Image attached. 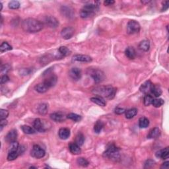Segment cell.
<instances>
[{
  "mask_svg": "<svg viewBox=\"0 0 169 169\" xmlns=\"http://www.w3.org/2000/svg\"><path fill=\"white\" fill-rule=\"evenodd\" d=\"M43 23L33 18H28L23 21L22 28L25 31L30 33H34L40 31L43 29Z\"/></svg>",
  "mask_w": 169,
  "mask_h": 169,
  "instance_id": "obj_1",
  "label": "cell"
},
{
  "mask_svg": "<svg viewBox=\"0 0 169 169\" xmlns=\"http://www.w3.org/2000/svg\"><path fill=\"white\" fill-rule=\"evenodd\" d=\"M92 92L100 96L103 98L107 99H113L116 93V89L112 87V85H106V86H101L95 87L92 90Z\"/></svg>",
  "mask_w": 169,
  "mask_h": 169,
  "instance_id": "obj_2",
  "label": "cell"
},
{
  "mask_svg": "<svg viewBox=\"0 0 169 169\" xmlns=\"http://www.w3.org/2000/svg\"><path fill=\"white\" fill-rule=\"evenodd\" d=\"M99 10V5L95 3H89L83 6L80 12L81 17L83 18H90L95 15L96 11Z\"/></svg>",
  "mask_w": 169,
  "mask_h": 169,
  "instance_id": "obj_3",
  "label": "cell"
},
{
  "mask_svg": "<svg viewBox=\"0 0 169 169\" xmlns=\"http://www.w3.org/2000/svg\"><path fill=\"white\" fill-rule=\"evenodd\" d=\"M103 157L109 159L112 161H118L120 159V149L116 147L114 145H110L107 148V149L104 152Z\"/></svg>",
  "mask_w": 169,
  "mask_h": 169,
  "instance_id": "obj_4",
  "label": "cell"
},
{
  "mask_svg": "<svg viewBox=\"0 0 169 169\" xmlns=\"http://www.w3.org/2000/svg\"><path fill=\"white\" fill-rule=\"evenodd\" d=\"M89 75L96 83H100L104 81L106 78L105 74L103 71L99 69H92L89 70Z\"/></svg>",
  "mask_w": 169,
  "mask_h": 169,
  "instance_id": "obj_5",
  "label": "cell"
},
{
  "mask_svg": "<svg viewBox=\"0 0 169 169\" xmlns=\"http://www.w3.org/2000/svg\"><path fill=\"white\" fill-rule=\"evenodd\" d=\"M141 26L138 21L134 20L129 21L127 25V33L129 34H137L140 31Z\"/></svg>",
  "mask_w": 169,
  "mask_h": 169,
  "instance_id": "obj_6",
  "label": "cell"
},
{
  "mask_svg": "<svg viewBox=\"0 0 169 169\" xmlns=\"http://www.w3.org/2000/svg\"><path fill=\"white\" fill-rule=\"evenodd\" d=\"M31 155L34 158L42 159L45 156L46 152L38 145H34L31 151Z\"/></svg>",
  "mask_w": 169,
  "mask_h": 169,
  "instance_id": "obj_7",
  "label": "cell"
},
{
  "mask_svg": "<svg viewBox=\"0 0 169 169\" xmlns=\"http://www.w3.org/2000/svg\"><path fill=\"white\" fill-rule=\"evenodd\" d=\"M33 126L36 131H38V132L40 133L45 132V131L48 129L47 128L48 126H46L45 122H44L43 120H42L40 118H36L34 120Z\"/></svg>",
  "mask_w": 169,
  "mask_h": 169,
  "instance_id": "obj_8",
  "label": "cell"
},
{
  "mask_svg": "<svg viewBox=\"0 0 169 169\" xmlns=\"http://www.w3.org/2000/svg\"><path fill=\"white\" fill-rule=\"evenodd\" d=\"M75 34V29L71 27L64 28L61 31V36L65 40H69Z\"/></svg>",
  "mask_w": 169,
  "mask_h": 169,
  "instance_id": "obj_9",
  "label": "cell"
},
{
  "mask_svg": "<svg viewBox=\"0 0 169 169\" xmlns=\"http://www.w3.org/2000/svg\"><path fill=\"white\" fill-rule=\"evenodd\" d=\"M69 75L71 79L75 81H77L80 80L81 78V70L78 68H71L69 71Z\"/></svg>",
  "mask_w": 169,
  "mask_h": 169,
  "instance_id": "obj_10",
  "label": "cell"
},
{
  "mask_svg": "<svg viewBox=\"0 0 169 169\" xmlns=\"http://www.w3.org/2000/svg\"><path fill=\"white\" fill-rule=\"evenodd\" d=\"M50 118L53 121L55 122H64L68 118L67 116L62 112H56L52 113L50 116Z\"/></svg>",
  "mask_w": 169,
  "mask_h": 169,
  "instance_id": "obj_11",
  "label": "cell"
},
{
  "mask_svg": "<svg viewBox=\"0 0 169 169\" xmlns=\"http://www.w3.org/2000/svg\"><path fill=\"white\" fill-rule=\"evenodd\" d=\"M44 23L50 28H56L59 25L58 20L52 15L46 16L44 18Z\"/></svg>",
  "mask_w": 169,
  "mask_h": 169,
  "instance_id": "obj_12",
  "label": "cell"
},
{
  "mask_svg": "<svg viewBox=\"0 0 169 169\" xmlns=\"http://www.w3.org/2000/svg\"><path fill=\"white\" fill-rule=\"evenodd\" d=\"M57 81V77L56 75H54V74H51V75L48 74V77L45 79L43 82L48 87L51 88V87H54V85L56 84Z\"/></svg>",
  "mask_w": 169,
  "mask_h": 169,
  "instance_id": "obj_13",
  "label": "cell"
},
{
  "mask_svg": "<svg viewBox=\"0 0 169 169\" xmlns=\"http://www.w3.org/2000/svg\"><path fill=\"white\" fill-rule=\"evenodd\" d=\"M73 60L75 62H84V63H89L92 61V59L91 56L87 55L77 54L73 56Z\"/></svg>",
  "mask_w": 169,
  "mask_h": 169,
  "instance_id": "obj_14",
  "label": "cell"
},
{
  "mask_svg": "<svg viewBox=\"0 0 169 169\" xmlns=\"http://www.w3.org/2000/svg\"><path fill=\"white\" fill-rule=\"evenodd\" d=\"M17 131L16 129H13L10 130L7 134L5 136V140L7 142L9 143H11L13 142H15L17 140Z\"/></svg>",
  "mask_w": 169,
  "mask_h": 169,
  "instance_id": "obj_15",
  "label": "cell"
},
{
  "mask_svg": "<svg viewBox=\"0 0 169 169\" xmlns=\"http://www.w3.org/2000/svg\"><path fill=\"white\" fill-rule=\"evenodd\" d=\"M24 147L23 146H21L19 147V150L18 151H12V152H8V160L9 161H12L15 160L17 157L20 155L21 154H22L24 152Z\"/></svg>",
  "mask_w": 169,
  "mask_h": 169,
  "instance_id": "obj_16",
  "label": "cell"
},
{
  "mask_svg": "<svg viewBox=\"0 0 169 169\" xmlns=\"http://www.w3.org/2000/svg\"><path fill=\"white\" fill-rule=\"evenodd\" d=\"M153 85V84L150 81H145L141 85L140 88V91L144 94H149V92H151Z\"/></svg>",
  "mask_w": 169,
  "mask_h": 169,
  "instance_id": "obj_17",
  "label": "cell"
},
{
  "mask_svg": "<svg viewBox=\"0 0 169 169\" xmlns=\"http://www.w3.org/2000/svg\"><path fill=\"white\" fill-rule=\"evenodd\" d=\"M155 156L157 158L162 159H168L169 157V148L167 147L163 149L159 150V151L156 153Z\"/></svg>",
  "mask_w": 169,
  "mask_h": 169,
  "instance_id": "obj_18",
  "label": "cell"
},
{
  "mask_svg": "<svg viewBox=\"0 0 169 169\" xmlns=\"http://www.w3.org/2000/svg\"><path fill=\"white\" fill-rule=\"evenodd\" d=\"M69 149L73 155H79L81 153L80 146L76 143L71 142L69 145Z\"/></svg>",
  "mask_w": 169,
  "mask_h": 169,
  "instance_id": "obj_19",
  "label": "cell"
},
{
  "mask_svg": "<svg viewBox=\"0 0 169 169\" xmlns=\"http://www.w3.org/2000/svg\"><path fill=\"white\" fill-rule=\"evenodd\" d=\"M70 130L69 129L66 128H63L60 129L58 131V135L59 138L61 139V140H66L67 139H68L69 136H70Z\"/></svg>",
  "mask_w": 169,
  "mask_h": 169,
  "instance_id": "obj_20",
  "label": "cell"
},
{
  "mask_svg": "<svg viewBox=\"0 0 169 169\" xmlns=\"http://www.w3.org/2000/svg\"><path fill=\"white\" fill-rule=\"evenodd\" d=\"M126 56L129 60H134L136 57V52L135 49L131 46H129L125 50Z\"/></svg>",
  "mask_w": 169,
  "mask_h": 169,
  "instance_id": "obj_21",
  "label": "cell"
},
{
  "mask_svg": "<svg viewBox=\"0 0 169 169\" xmlns=\"http://www.w3.org/2000/svg\"><path fill=\"white\" fill-rule=\"evenodd\" d=\"M161 135V130L158 128H154L149 131L147 135V138L157 139Z\"/></svg>",
  "mask_w": 169,
  "mask_h": 169,
  "instance_id": "obj_22",
  "label": "cell"
},
{
  "mask_svg": "<svg viewBox=\"0 0 169 169\" xmlns=\"http://www.w3.org/2000/svg\"><path fill=\"white\" fill-rule=\"evenodd\" d=\"M50 88L46 85L44 83H40L37 84L35 87H34V89L36 92H39V93H44V92H47Z\"/></svg>",
  "mask_w": 169,
  "mask_h": 169,
  "instance_id": "obj_23",
  "label": "cell"
},
{
  "mask_svg": "<svg viewBox=\"0 0 169 169\" xmlns=\"http://www.w3.org/2000/svg\"><path fill=\"white\" fill-rule=\"evenodd\" d=\"M91 101L92 103L96 104V105L101 106H105L106 105V103L104 98L100 96H93L91 98Z\"/></svg>",
  "mask_w": 169,
  "mask_h": 169,
  "instance_id": "obj_24",
  "label": "cell"
},
{
  "mask_svg": "<svg viewBox=\"0 0 169 169\" xmlns=\"http://www.w3.org/2000/svg\"><path fill=\"white\" fill-rule=\"evenodd\" d=\"M138 114V109L137 108H131L128 110H126L125 114H126V118L127 119H131L133 117H135Z\"/></svg>",
  "mask_w": 169,
  "mask_h": 169,
  "instance_id": "obj_25",
  "label": "cell"
},
{
  "mask_svg": "<svg viewBox=\"0 0 169 169\" xmlns=\"http://www.w3.org/2000/svg\"><path fill=\"white\" fill-rule=\"evenodd\" d=\"M151 93L153 94L155 97L160 96L162 94V90L161 87L159 85H153L151 90Z\"/></svg>",
  "mask_w": 169,
  "mask_h": 169,
  "instance_id": "obj_26",
  "label": "cell"
},
{
  "mask_svg": "<svg viewBox=\"0 0 169 169\" xmlns=\"http://www.w3.org/2000/svg\"><path fill=\"white\" fill-rule=\"evenodd\" d=\"M48 112V105L46 103L40 104L38 106V112L40 115H45Z\"/></svg>",
  "mask_w": 169,
  "mask_h": 169,
  "instance_id": "obj_27",
  "label": "cell"
},
{
  "mask_svg": "<svg viewBox=\"0 0 169 169\" xmlns=\"http://www.w3.org/2000/svg\"><path fill=\"white\" fill-rule=\"evenodd\" d=\"M149 125V120L147 118L142 117L139 120V127L140 128H146Z\"/></svg>",
  "mask_w": 169,
  "mask_h": 169,
  "instance_id": "obj_28",
  "label": "cell"
},
{
  "mask_svg": "<svg viewBox=\"0 0 169 169\" xmlns=\"http://www.w3.org/2000/svg\"><path fill=\"white\" fill-rule=\"evenodd\" d=\"M139 48H140V49L141 50L144 51V52H147V51L149 50L150 48L149 42L147 40L142 41L140 43V44H139Z\"/></svg>",
  "mask_w": 169,
  "mask_h": 169,
  "instance_id": "obj_29",
  "label": "cell"
},
{
  "mask_svg": "<svg viewBox=\"0 0 169 169\" xmlns=\"http://www.w3.org/2000/svg\"><path fill=\"white\" fill-rule=\"evenodd\" d=\"M58 52L62 57L68 56L71 54V51L66 46H61V47H60L58 49Z\"/></svg>",
  "mask_w": 169,
  "mask_h": 169,
  "instance_id": "obj_30",
  "label": "cell"
},
{
  "mask_svg": "<svg viewBox=\"0 0 169 169\" xmlns=\"http://www.w3.org/2000/svg\"><path fill=\"white\" fill-rule=\"evenodd\" d=\"M21 129L23 132L26 134H34L36 131L35 129L29 126H27V125H24V126H21Z\"/></svg>",
  "mask_w": 169,
  "mask_h": 169,
  "instance_id": "obj_31",
  "label": "cell"
},
{
  "mask_svg": "<svg viewBox=\"0 0 169 169\" xmlns=\"http://www.w3.org/2000/svg\"><path fill=\"white\" fill-rule=\"evenodd\" d=\"M104 127V123L101 120H98L94 126V131L96 133H101Z\"/></svg>",
  "mask_w": 169,
  "mask_h": 169,
  "instance_id": "obj_32",
  "label": "cell"
},
{
  "mask_svg": "<svg viewBox=\"0 0 169 169\" xmlns=\"http://www.w3.org/2000/svg\"><path fill=\"white\" fill-rule=\"evenodd\" d=\"M85 142V136L83 135L82 133H79L75 137V143H77V145L79 146H81L83 145V143Z\"/></svg>",
  "mask_w": 169,
  "mask_h": 169,
  "instance_id": "obj_33",
  "label": "cell"
},
{
  "mask_svg": "<svg viewBox=\"0 0 169 169\" xmlns=\"http://www.w3.org/2000/svg\"><path fill=\"white\" fill-rule=\"evenodd\" d=\"M67 118L76 122H80L82 120V117L80 115L75 114V113H69V114L67 115Z\"/></svg>",
  "mask_w": 169,
  "mask_h": 169,
  "instance_id": "obj_34",
  "label": "cell"
},
{
  "mask_svg": "<svg viewBox=\"0 0 169 169\" xmlns=\"http://www.w3.org/2000/svg\"><path fill=\"white\" fill-rule=\"evenodd\" d=\"M12 50V46H11L8 42H3L0 46V51L1 52H7V51H9Z\"/></svg>",
  "mask_w": 169,
  "mask_h": 169,
  "instance_id": "obj_35",
  "label": "cell"
},
{
  "mask_svg": "<svg viewBox=\"0 0 169 169\" xmlns=\"http://www.w3.org/2000/svg\"><path fill=\"white\" fill-rule=\"evenodd\" d=\"M19 143H18L17 141L13 142L10 143V147L9 148L8 152H12V151H18L19 150Z\"/></svg>",
  "mask_w": 169,
  "mask_h": 169,
  "instance_id": "obj_36",
  "label": "cell"
},
{
  "mask_svg": "<svg viewBox=\"0 0 169 169\" xmlns=\"http://www.w3.org/2000/svg\"><path fill=\"white\" fill-rule=\"evenodd\" d=\"M153 97L150 94H146L144 96V99H143V103H144L145 106H149L151 105L152 102L153 101Z\"/></svg>",
  "mask_w": 169,
  "mask_h": 169,
  "instance_id": "obj_37",
  "label": "cell"
},
{
  "mask_svg": "<svg viewBox=\"0 0 169 169\" xmlns=\"http://www.w3.org/2000/svg\"><path fill=\"white\" fill-rule=\"evenodd\" d=\"M77 163L79 165L83 166V167H87V166L89 165V161H88L86 159L83 158V157H79L77 159Z\"/></svg>",
  "mask_w": 169,
  "mask_h": 169,
  "instance_id": "obj_38",
  "label": "cell"
},
{
  "mask_svg": "<svg viewBox=\"0 0 169 169\" xmlns=\"http://www.w3.org/2000/svg\"><path fill=\"white\" fill-rule=\"evenodd\" d=\"M62 12L63 13V14H66V13H67L66 17H73V10H71L70 8H68V7H62Z\"/></svg>",
  "mask_w": 169,
  "mask_h": 169,
  "instance_id": "obj_39",
  "label": "cell"
},
{
  "mask_svg": "<svg viewBox=\"0 0 169 169\" xmlns=\"http://www.w3.org/2000/svg\"><path fill=\"white\" fill-rule=\"evenodd\" d=\"M164 103H165V102H164L163 99H153L151 105H153V106H155V108H159V107H161V106H163L164 105Z\"/></svg>",
  "mask_w": 169,
  "mask_h": 169,
  "instance_id": "obj_40",
  "label": "cell"
},
{
  "mask_svg": "<svg viewBox=\"0 0 169 169\" xmlns=\"http://www.w3.org/2000/svg\"><path fill=\"white\" fill-rule=\"evenodd\" d=\"M8 7L11 9H17L20 8V3L18 1H11L9 3Z\"/></svg>",
  "mask_w": 169,
  "mask_h": 169,
  "instance_id": "obj_41",
  "label": "cell"
},
{
  "mask_svg": "<svg viewBox=\"0 0 169 169\" xmlns=\"http://www.w3.org/2000/svg\"><path fill=\"white\" fill-rule=\"evenodd\" d=\"M11 67L9 64H4L1 66V73L4 75H6V73L11 70Z\"/></svg>",
  "mask_w": 169,
  "mask_h": 169,
  "instance_id": "obj_42",
  "label": "cell"
},
{
  "mask_svg": "<svg viewBox=\"0 0 169 169\" xmlns=\"http://www.w3.org/2000/svg\"><path fill=\"white\" fill-rule=\"evenodd\" d=\"M9 116V112L7 110L1 109L0 110V118L1 120L6 119Z\"/></svg>",
  "mask_w": 169,
  "mask_h": 169,
  "instance_id": "obj_43",
  "label": "cell"
},
{
  "mask_svg": "<svg viewBox=\"0 0 169 169\" xmlns=\"http://www.w3.org/2000/svg\"><path fill=\"white\" fill-rule=\"evenodd\" d=\"M9 81V77L7 75H3L1 77V79H0V83L1 85L5 84L7 82H8Z\"/></svg>",
  "mask_w": 169,
  "mask_h": 169,
  "instance_id": "obj_44",
  "label": "cell"
},
{
  "mask_svg": "<svg viewBox=\"0 0 169 169\" xmlns=\"http://www.w3.org/2000/svg\"><path fill=\"white\" fill-rule=\"evenodd\" d=\"M126 112V110L124 108H119L118 107L115 109V113L118 115H121L122 114H124Z\"/></svg>",
  "mask_w": 169,
  "mask_h": 169,
  "instance_id": "obj_45",
  "label": "cell"
},
{
  "mask_svg": "<svg viewBox=\"0 0 169 169\" xmlns=\"http://www.w3.org/2000/svg\"><path fill=\"white\" fill-rule=\"evenodd\" d=\"M7 124H8V121H7L6 119L0 120V128H1V131L2 130V129L3 128V127L7 126Z\"/></svg>",
  "mask_w": 169,
  "mask_h": 169,
  "instance_id": "obj_46",
  "label": "cell"
},
{
  "mask_svg": "<svg viewBox=\"0 0 169 169\" xmlns=\"http://www.w3.org/2000/svg\"><path fill=\"white\" fill-rule=\"evenodd\" d=\"M168 4H169V2L168 1L164 2L163 5V8H162L161 11H165L166 10H167V9H168Z\"/></svg>",
  "mask_w": 169,
  "mask_h": 169,
  "instance_id": "obj_47",
  "label": "cell"
},
{
  "mask_svg": "<svg viewBox=\"0 0 169 169\" xmlns=\"http://www.w3.org/2000/svg\"><path fill=\"white\" fill-rule=\"evenodd\" d=\"M153 164H155V162L153 160H151V159H149V160L147 161L146 163H145V167L149 168L150 166L153 165Z\"/></svg>",
  "mask_w": 169,
  "mask_h": 169,
  "instance_id": "obj_48",
  "label": "cell"
},
{
  "mask_svg": "<svg viewBox=\"0 0 169 169\" xmlns=\"http://www.w3.org/2000/svg\"><path fill=\"white\" fill-rule=\"evenodd\" d=\"M114 3V1H112V0H106V1H104V5L105 6H109L112 5Z\"/></svg>",
  "mask_w": 169,
  "mask_h": 169,
  "instance_id": "obj_49",
  "label": "cell"
},
{
  "mask_svg": "<svg viewBox=\"0 0 169 169\" xmlns=\"http://www.w3.org/2000/svg\"><path fill=\"white\" fill-rule=\"evenodd\" d=\"M161 168H164V169H168L169 168V162L168 161H166L165 162L162 166H161Z\"/></svg>",
  "mask_w": 169,
  "mask_h": 169,
  "instance_id": "obj_50",
  "label": "cell"
},
{
  "mask_svg": "<svg viewBox=\"0 0 169 169\" xmlns=\"http://www.w3.org/2000/svg\"><path fill=\"white\" fill-rule=\"evenodd\" d=\"M0 5H1V11L2 9H3V4H2V3H0Z\"/></svg>",
  "mask_w": 169,
  "mask_h": 169,
  "instance_id": "obj_51",
  "label": "cell"
}]
</instances>
